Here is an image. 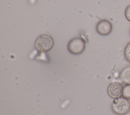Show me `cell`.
Segmentation results:
<instances>
[{"label": "cell", "mask_w": 130, "mask_h": 115, "mask_svg": "<svg viewBox=\"0 0 130 115\" xmlns=\"http://www.w3.org/2000/svg\"><path fill=\"white\" fill-rule=\"evenodd\" d=\"M96 30L98 33L103 36L109 35L112 30V25L107 20H102L96 25Z\"/></svg>", "instance_id": "obj_5"}, {"label": "cell", "mask_w": 130, "mask_h": 115, "mask_svg": "<svg viewBox=\"0 0 130 115\" xmlns=\"http://www.w3.org/2000/svg\"><path fill=\"white\" fill-rule=\"evenodd\" d=\"M122 97L130 99V84H125L123 87Z\"/></svg>", "instance_id": "obj_7"}, {"label": "cell", "mask_w": 130, "mask_h": 115, "mask_svg": "<svg viewBox=\"0 0 130 115\" xmlns=\"http://www.w3.org/2000/svg\"><path fill=\"white\" fill-rule=\"evenodd\" d=\"M111 108L113 111L118 115H124L130 110V102L123 97L114 99L112 102Z\"/></svg>", "instance_id": "obj_1"}, {"label": "cell", "mask_w": 130, "mask_h": 115, "mask_svg": "<svg viewBox=\"0 0 130 115\" xmlns=\"http://www.w3.org/2000/svg\"><path fill=\"white\" fill-rule=\"evenodd\" d=\"M54 40L53 38L47 34L40 35L36 39L35 47L40 52H47L50 50L53 46Z\"/></svg>", "instance_id": "obj_2"}, {"label": "cell", "mask_w": 130, "mask_h": 115, "mask_svg": "<svg viewBox=\"0 0 130 115\" xmlns=\"http://www.w3.org/2000/svg\"><path fill=\"white\" fill-rule=\"evenodd\" d=\"M123 86L118 82H113L110 84L107 88V93L109 96L113 99L122 96Z\"/></svg>", "instance_id": "obj_4"}, {"label": "cell", "mask_w": 130, "mask_h": 115, "mask_svg": "<svg viewBox=\"0 0 130 115\" xmlns=\"http://www.w3.org/2000/svg\"><path fill=\"white\" fill-rule=\"evenodd\" d=\"M124 56L125 60L130 63V42H128L124 50Z\"/></svg>", "instance_id": "obj_8"}, {"label": "cell", "mask_w": 130, "mask_h": 115, "mask_svg": "<svg viewBox=\"0 0 130 115\" xmlns=\"http://www.w3.org/2000/svg\"><path fill=\"white\" fill-rule=\"evenodd\" d=\"M124 14H125V17L126 19L129 22H130V5L128 6L126 8L124 12Z\"/></svg>", "instance_id": "obj_9"}, {"label": "cell", "mask_w": 130, "mask_h": 115, "mask_svg": "<svg viewBox=\"0 0 130 115\" xmlns=\"http://www.w3.org/2000/svg\"><path fill=\"white\" fill-rule=\"evenodd\" d=\"M119 77L123 83L125 84H130V66L122 69L120 73Z\"/></svg>", "instance_id": "obj_6"}, {"label": "cell", "mask_w": 130, "mask_h": 115, "mask_svg": "<svg viewBox=\"0 0 130 115\" xmlns=\"http://www.w3.org/2000/svg\"><path fill=\"white\" fill-rule=\"evenodd\" d=\"M85 44L84 41L80 38H74L71 40L68 46L69 51L74 54L81 53L84 50Z\"/></svg>", "instance_id": "obj_3"}, {"label": "cell", "mask_w": 130, "mask_h": 115, "mask_svg": "<svg viewBox=\"0 0 130 115\" xmlns=\"http://www.w3.org/2000/svg\"><path fill=\"white\" fill-rule=\"evenodd\" d=\"M129 33H130V31H129Z\"/></svg>", "instance_id": "obj_10"}]
</instances>
